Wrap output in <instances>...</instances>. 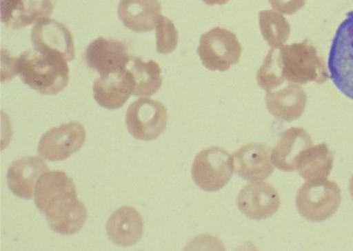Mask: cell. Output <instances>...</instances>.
Masks as SVG:
<instances>
[{"instance_id":"83f0119b","label":"cell","mask_w":353,"mask_h":251,"mask_svg":"<svg viewBox=\"0 0 353 251\" xmlns=\"http://www.w3.org/2000/svg\"><path fill=\"white\" fill-rule=\"evenodd\" d=\"M350 196H352V198L353 200V176L352 177V179H350Z\"/></svg>"},{"instance_id":"cb8c5ba5","label":"cell","mask_w":353,"mask_h":251,"mask_svg":"<svg viewBox=\"0 0 353 251\" xmlns=\"http://www.w3.org/2000/svg\"><path fill=\"white\" fill-rule=\"evenodd\" d=\"M256 82L267 92L285 82L282 77L277 48H272L265 56L263 66L257 70Z\"/></svg>"},{"instance_id":"ba28073f","label":"cell","mask_w":353,"mask_h":251,"mask_svg":"<svg viewBox=\"0 0 353 251\" xmlns=\"http://www.w3.org/2000/svg\"><path fill=\"white\" fill-rule=\"evenodd\" d=\"M168 110L163 103L149 97L130 103L125 116L128 132L140 141H154L168 126Z\"/></svg>"},{"instance_id":"9a60e30c","label":"cell","mask_w":353,"mask_h":251,"mask_svg":"<svg viewBox=\"0 0 353 251\" xmlns=\"http://www.w3.org/2000/svg\"><path fill=\"white\" fill-rule=\"evenodd\" d=\"M53 0H1V22L12 30L28 27L32 23L53 14Z\"/></svg>"},{"instance_id":"7c38bea8","label":"cell","mask_w":353,"mask_h":251,"mask_svg":"<svg viewBox=\"0 0 353 251\" xmlns=\"http://www.w3.org/2000/svg\"><path fill=\"white\" fill-rule=\"evenodd\" d=\"M31 41L35 49L43 52H58L68 62L76 58L74 37L70 29L59 21L43 18L37 21L31 30Z\"/></svg>"},{"instance_id":"7402d4cb","label":"cell","mask_w":353,"mask_h":251,"mask_svg":"<svg viewBox=\"0 0 353 251\" xmlns=\"http://www.w3.org/2000/svg\"><path fill=\"white\" fill-rule=\"evenodd\" d=\"M128 68L136 82L134 97H150L161 90L163 79L159 63L153 60L144 61L142 58L132 56Z\"/></svg>"},{"instance_id":"44dd1931","label":"cell","mask_w":353,"mask_h":251,"mask_svg":"<svg viewBox=\"0 0 353 251\" xmlns=\"http://www.w3.org/2000/svg\"><path fill=\"white\" fill-rule=\"evenodd\" d=\"M334 167V154L325 143L309 147L299 157L296 170L307 181L327 179Z\"/></svg>"},{"instance_id":"52a82bcc","label":"cell","mask_w":353,"mask_h":251,"mask_svg":"<svg viewBox=\"0 0 353 251\" xmlns=\"http://www.w3.org/2000/svg\"><path fill=\"white\" fill-rule=\"evenodd\" d=\"M234 171L232 155L220 147H210L195 157L191 175L197 188L215 192L230 182Z\"/></svg>"},{"instance_id":"ac0fdd59","label":"cell","mask_w":353,"mask_h":251,"mask_svg":"<svg viewBox=\"0 0 353 251\" xmlns=\"http://www.w3.org/2000/svg\"><path fill=\"white\" fill-rule=\"evenodd\" d=\"M161 16L159 0H120L118 17L122 24L138 33L149 32L157 28Z\"/></svg>"},{"instance_id":"4316f807","label":"cell","mask_w":353,"mask_h":251,"mask_svg":"<svg viewBox=\"0 0 353 251\" xmlns=\"http://www.w3.org/2000/svg\"><path fill=\"white\" fill-rule=\"evenodd\" d=\"M201 1L205 2L207 6H224V4L228 3L230 0H201Z\"/></svg>"},{"instance_id":"5bb4252c","label":"cell","mask_w":353,"mask_h":251,"mask_svg":"<svg viewBox=\"0 0 353 251\" xmlns=\"http://www.w3.org/2000/svg\"><path fill=\"white\" fill-rule=\"evenodd\" d=\"M271 147L263 143H250L234 152L236 173L248 181H263L274 173Z\"/></svg>"},{"instance_id":"30bf717a","label":"cell","mask_w":353,"mask_h":251,"mask_svg":"<svg viewBox=\"0 0 353 251\" xmlns=\"http://www.w3.org/2000/svg\"><path fill=\"white\" fill-rule=\"evenodd\" d=\"M236 205L242 214L253 221L273 217L281 205L279 192L267 182L251 181L241 190Z\"/></svg>"},{"instance_id":"9c48e42d","label":"cell","mask_w":353,"mask_h":251,"mask_svg":"<svg viewBox=\"0 0 353 251\" xmlns=\"http://www.w3.org/2000/svg\"><path fill=\"white\" fill-rule=\"evenodd\" d=\"M86 142V130L77 121L61 124L43 134L39 143V157L50 161H61L78 152Z\"/></svg>"},{"instance_id":"8fae6325","label":"cell","mask_w":353,"mask_h":251,"mask_svg":"<svg viewBox=\"0 0 353 251\" xmlns=\"http://www.w3.org/2000/svg\"><path fill=\"white\" fill-rule=\"evenodd\" d=\"M130 55L125 43L118 39L99 37L89 43L85 51L87 66L101 76L128 68Z\"/></svg>"},{"instance_id":"4fadbf2b","label":"cell","mask_w":353,"mask_h":251,"mask_svg":"<svg viewBox=\"0 0 353 251\" xmlns=\"http://www.w3.org/2000/svg\"><path fill=\"white\" fill-rule=\"evenodd\" d=\"M134 76L126 68L97 79L93 84V97L101 108L118 110L134 95Z\"/></svg>"},{"instance_id":"603a6c76","label":"cell","mask_w":353,"mask_h":251,"mask_svg":"<svg viewBox=\"0 0 353 251\" xmlns=\"http://www.w3.org/2000/svg\"><path fill=\"white\" fill-rule=\"evenodd\" d=\"M259 24L263 39L271 48L283 46L292 33V26L285 17L274 10L259 12Z\"/></svg>"},{"instance_id":"484cf974","label":"cell","mask_w":353,"mask_h":251,"mask_svg":"<svg viewBox=\"0 0 353 251\" xmlns=\"http://www.w3.org/2000/svg\"><path fill=\"white\" fill-rule=\"evenodd\" d=\"M269 3L280 14H294L304 8L306 0H269Z\"/></svg>"},{"instance_id":"5b68a950","label":"cell","mask_w":353,"mask_h":251,"mask_svg":"<svg viewBox=\"0 0 353 251\" xmlns=\"http://www.w3.org/2000/svg\"><path fill=\"white\" fill-rule=\"evenodd\" d=\"M327 68L338 90L353 101V10L336 31Z\"/></svg>"},{"instance_id":"d6986e66","label":"cell","mask_w":353,"mask_h":251,"mask_svg":"<svg viewBox=\"0 0 353 251\" xmlns=\"http://www.w3.org/2000/svg\"><path fill=\"white\" fill-rule=\"evenodd\" d=\"M311 146H313L312 139L306 130L301 128H288L282 132L279 141L272 150V163L280 171H296L301 153Z\"/></svg>"},{"instance_id":"8992f818","label":"cell","mask_w":353,"mask_h":251,"mask_svg":"<svg viewBox=\"0 0 353 251\" xmlns=\"http://www.w3.org/2000/svg\"><path fill=\"white\" fill-rule=\"evenodd\" d=\"M242 51L236 33L222 27H214L201 34L197 55L207 70L226 72L240 61Z\"/></svg>"},{"instance_id":"7a4b0ae2","label":"cell","mask_w":353,"mask_h":251,"mask_svg":"<svg viewBox=\"0 0 353 251\" xmlns=\"http://www.w3.org/2000/svg\"><path fill=\"white\" fill-rule=\"evenodd\" d=\"M68 60L58 52L27 50L14 59L16 74L32 90L43 95L61 92L70 82Z\"/></svg>"},{"instance_id":"d4e9b609","label":"cell","mask_w":353,"mask_h":251,"mask_svg":"<svg viewBox=\"0 0 353 251\" xmlns=\"http://www.w3.org/2000/svg\"><path fill=\"white\" fill-rule=\"evenodd\" d=\"M157 51L168 55L178 47L179 33L173 21L161 14L157 25Z\"/></svg>"},{"instance_id":"3957f363","label":"cell","mask_w":353,"mask_h":251,"mask_svg":"<svg viewBox=\"0 0 353 251\" xmlns=\"http://www.w3.org/2000/svg\"><path fill=\"white\" fill-rule=\"evenodd\" d=\"M280 68L285 82L305 85L310 82H327L331 76L319 55V50L310 39L278 47Z\"/></svg>"},{"instance_id":"ffe728a7","label":"cell","mask_w":353,"mask_h":251,"mask_svg":"<svg viewBox=\"0 0 353 251\" xmlns=\"http://www.w3.org/2000/svg\"><path fill=\"white\" fill-rule=\"evenodd\" d=\"M144 233L142 215L134 207L125 206L116 210L107 223V235L116 245H134Z\"/></svg>"},{"instance_id":"2e32d148","label":"cell","mask_w":353,"mask_h":251,"mask_svg":"<svg viewBox=\"0 0 353 251\" xmlns=\"http://www.w3.org/2000/svg\"><path fill=\"white\" fill-rule=\"evenodd\" d=\"M49 171L43 157H26L14 161L8 170V186L16 197L25 200L34 198L37 180Z\"/></svg>"},{"instance_id":"e0dca14e","label":"cell","mask_w":353,"mask_h":251,"mask_svg":"<svg viewBox=\"0 0 353 251\" xmlns=\"http://www.w3.org/2000/svg\"><path fill=\"white\" fill-rule=\"evenodd\" d=\"M265 101L268 111L276 119L292 122L304 114L307 94L300 85L290 82L283 88L267 92Z\"/></svg>"},{"instance_id":"6da1fadb","label":"cell","mask_w":353,"mask_h":251,"mask_svg":"<svg viewBox=\"0 0 353 251\" xmlns=\"http://www.w3.org/2000/svg\"><path fill=\"white\" fill-rule=\"evenodd\" d=\"M34 202L49 227L60 235H74L88 219L86 206L79 200L74 180L62 171H47L35 185Z\"/></svg>"},{"instance_id":"277c9868","label":"cell","mask_w":353,"mask_h":251,"mask_svg":"<svg viewBox=\"0 0 353 251\" xmlns=\"http://www.w3.org/2000/svg\"><path fill=\"white\" fill-rule=\"evenodd\" d=\"M342 202L341 190L327 179L307 181L299 188L296 206L299 213L311 223L331 219Z\"/></svg>"}]
</instances>
